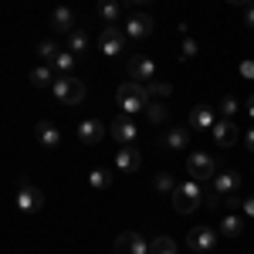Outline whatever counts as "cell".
Listing matches in <instances>:
<instances>
[{
  "label": "cell",
  "instance_id": "obj_1",
  "mask_svg": "<svg viewBox=\"0 0 254 254\" xmlns=\"http://www.w3.org/2000/svg\"><path fill=\"white\" fill-rule=\"evenodd\" d=\"M119 109L126 112V116H136V112H142L146 105H149V95H146V85H139V81H122L119 85Z\"/></svg>",
  "mask_w": 254,
  "mask_h": 254
},
{
  "label": "cell",
  "instance_id": "obj_2",
  "mask_svg": "<svg viewBox=\"0 0 254 254\" xmlns=\"http://www.w3.org/2000/svg\"><path fill=\"white\" fill-rule=\"evenodd\" d=\"M51 92H55V98L64 102V105H81V102H85V81L75 78V75H61V78H55Z\"/></svg>",
  "mask_w": 254,
  "mask_h": 254
},
{
  "label": "cell",
  "instance_id": "obj_3",
  "mask_svg": "<svg viewBox=\"0 0 254 254\" xmlns=\"http://www.w3.org/2000/svg\"><path fill=\"white\" fill-rule=\"evenodd\" d=\"M200 203H203V190H200V183L190 180V183H180L173 190V207L180 214H193L200 210Z\"/></svg>",
  "mask_w": 254,
  "mask_h": 254
},
{
  "label": "cell",
  "instance_id": "obj_4",
  "mask_svg": "<svg viewBox=\"0 0 254 254\" xmlns=\"http://www.w3.org/2000/svg\"><path fill=\"white\" fill-rule=\"evenodd\" d=\"M14 203H17L20 214H38L41 207H44V193H41L38 187L31 183V180H20L17 183V196H14Z\"/></svg>",
  "mask_w": 254,
  "mask_h": 254
},
{
  "label": "cell",
  "instance_id": "obj_5",
  "mask_svg": "<svg viewBox=\"0 0 254 254\" xmlns=\"http://www.w3.org/2000/svg\"><path fill=\"white\" fill-rule=\"evenodd\" d=\"M187 173H190V180H196V183L214 180L217 176L214 156H207V153H190V156H187Z\"/></svg>",
  "mask_w": 254,
  "mask_h": 254
},
{
  "label": "cell",
  "instance_id": "obj_6",
  "mask_svg": "<svg viewBox=\"0 0 254 254\" xmlns=\"http://www.w3.org/2000/svg\"><path fill=\"white\" fill-rule=\"evenodd\" d=\"M126 38H129V34H126V31H119L116 24H105V27H102V34H98V51H102V55H109V58H116L119 51L126 48Z\"/></svg>",
  "mask_w": 254,
  "mask_h": 254
},
{
  "label": "cell",
  "instance_id": "obj_7",
  "mask_svg": "<svg viewBox=\"0 0 254 254\" xmlns=\"http://www.w3.org/2000/svg\"><path fill=\"white\" fill-rule=\"evenodd\" d=\"M126 34H129L132 41H146L149 34H153V17L142 14V10L129 14V17H126Z\"/></svg>",
  "mask_w": 254,
  "mask_h": 254
},
{
  "label": "cell",
  "instance_id": "obj_8",
  "mask_svg": "<svg viewBox=\"0 0 254 254\" xmlns=\"http://www.w3.org/2000/svg\"><path fill=\"white\" fill-rule=\"evenodd\" d=\"M116 251L119 254H149V244H146V237L136 234V231H122L116 237Z\"/></svg>",
  "mask_w": 254,
  "mask_h": 254
},
{
  "label": "cell",
  "instance_id": "obj_9",
  "mask_svg": "<svg viewBox=\"0 0 254 254\" xmlns=\"http://www.w3.org/2000/svg\"><path fill=\"white\" fill-rule=\"evenodd\" d=\"M34 139H38L41 146L48 149V153H55L61 146V132H58V126L55 122H48V119H41L38 126H34Z\"/></svg>",
  "mask_w": 254,
  "mask_h": 254
},
{
  "label": "cell",
  "instance_id": "obj_10",
  "mask_svg": "<svg viewBox=\"0 0 254 254\" xmlns=\"http://www.w3.org/2000/svg\"><path fill=\"white\" fill-rule=\"evenodd\" d=\"M129 75H132V81H153L156 78V61L146 58V55H136V58H129Z\"/></svg>",
  "mask_w": 254,
  "mask_h": 254
},
{
  "label": "cell",
  "instance_id": "obj_11",
  "mask_svg": "<svg viewBox=\"0 0 254 254\" xmlns=\"http://www.w3.org/2000/svg\"><path fill=\"white\" fill-rule=\"evenodd\" d=\"M217 231H210V227H193L190 234H187V244H190V251H214L217 248Z\"/></svg>",
  "mask_w": 254,
  "mask_h": 254
},
{
  "label": "cell",
  "instance_id": "obj_12",
  "mask_svg": "<svg viewBox=\"0 0 254 254\" xmlns=\"http://www.w3.org/2000/svg\"><path fill=\"white\" fill-rule=\"evenodd\" d=\"M139 166H142V153H139L132 142L122 146V149L116 153V170H119V173H136Z\"/></svg>",
  "mask_w": 254,
  "mask_h": 254
},
{
  "label": "cell",
  "instance_id": "obj_13",
  "mask_svg": "<svg viewBox=\"0 0 254 254\" xmlns=\"http://www.w3.org/2000/svg\"><path fill=\"white\" fill-rule=\"evenodd\" d=\"M109 132H112V139H116V142H122V146H129V142H132V139H136V122H132V119L126 116V112H122V116H116V122H112V126H109Z\"/></svg>",
  "mask_w": 254,
  "mask_h": 254
},
{
  "label": "cell",
  "instance_id": "obj_14",
  "mask_svg": "<svg viewBox=\"0 0 254 254\" xmlns=\"http://www.w3.org/2000/svg\"><path fill=\"white\" fill-rule=\"evenodd\" d=\"M105 132H109V129H105L98 119H85V122L78 126V139L85 142V146H95V142H102V136H105Z\"/></svg>",
  "mask_w": 254,
  "mask_h": 254
},
{
  "label": "cell",
  "instance_id": "obj_15",
  "mask_svg": "<svg viewBox=\"0 0 254 254\" xmlns=\"http://www.w3.org/2000/svg\"><path fill=\"white\" fill-rule=\"evenodd\" d=\"M237 187H241V173H237V170H224V173L214 176V190H217L220 196L237 193Z\"/></svg>",
  "mask_w": 254,
  "mask_h": 254
},
{
  "label": "cell",
  "instance_id": "obj_16",
  "mask_svg": "<svg viewBox=\"0 0 254 254\" xmlns=\"http://www.w3.org/2000/svg\"><path fill=\"white\" fill-rule=\"evenodd\" d=\"M214 142L217 146H234L237 142V126L231 122V119H224V122H214Z\"/></svg>",
  "mask_w": 254,
  "mask_h": 254
},
{
  "label": "cell",
  "instance_id": "obj_17",
  "mask_svg": "<svg viewBox=\"0 0 254 254\" xmlns=\"http://www.w3.org/2000/svg\"><path fill=\"white\" fill-rule=\"evenodd\" d=\"M51 27H55L58 34H71V31H75V14H71V7H55Z\"/></svg>",
  "mask_w": 254,
  "mask_h": 254
},
{
  "label": "cell",
  "instance_id": "obj_18",
  "mask_svg": "<svg viewBox=\"0 0 254 254\" xmlns=\"http://www.w3.org/2000/svg\"><path fill=\"white\" fill-rule=\"evenodd\" d=\"M190 129H214V112L207 105H196L190 112Z\"/></svg>",
  "mask_w": 254,
  "mask_h": 254
},
{
  "label": "cell",
  "instance_id": "obj_19",
  "mask_svg": "<svg viewBox=\"0 0 254 254\" xmlns=\"http://www.w3.org/2000/svg\"><path fill=\"white\" fill-rule=\"evenodd\" d=\"M220 234H224V237H241V234H244V217L224 214V220H220Z\"/></svg>",
  "mask_w": 254,
  "mask_h": 254
},
{
  "label": "cell",
  "instance_id": "obj_20",
  "mask_svg": "<svg viewBox=\"0 0 254 254\" xmlns=\"http://www.w3.org/2000/svg\"><path fill=\"white\" fill-rule=\"evenodd\" d=\"M98 17L105 20V24L122 20V7H119V0H98Z\"/></svg>",
  "mask_w": 254,
  "mask_h": 254
},
{
  "label": "cell",
  "instance_id": "obj_21",
  "mask_svg": "<svg viewBox=\"0 0 254 254\" xmlns=\"http://www.w3.org/2000/svg\"><path fill=\"white\" fill-rule=\"evenodd\" d=\"M51 64L58 68L61 75H71V71H75V64H78V55H71V51L64 48V51H58V55H55V61H51Z\"/></svg>",
  "mask_w": 254,
  "mask_h": 254
},
{
  "label": "cell",
  "instance_id": "obj_22",
  "mask_svg": "<svg viewBox=\"0 0 254 254\" xmlns=\"http://www.w3.org/2000/svg\"><path fill=\"white\" fill-rule=\"evenodd\" d=\"M88 48H92V38H88L85 31H71V34H68V51H71V55H85Z\"/></svg>",
  "mask_w": 254,
  "mask_h": 254
},
{
  "label": "cell",
  "instance_id": "obj_23",
  "mask_svg": "<svg viewBox=\"0 0 254 254\" xmlns=\"http://www.w3.org/2000/svg\"><path fill=\"white\" fill-rule=\"evenodd\" d=\"M31 85H34V88H48V85H55V71H51L48 64H38V68L31 71Z\"/></svg>",
  "mask_w": 254,
  "mask_h": 254
},
{
  "label": "cell",
  "instance_id": "obj_24",
  "mask_svg": "<svg viewBox=\"0 0 254 254\" xmlns=\"http://www.w3.org/2000/svg\"><path fill=\"white\" fill-rule=\"evenodd\" d=\"M187 142H190V129H170V132H166V146H170V149H176V153H180V149H187Z\"/></svg>",
  "mask_w": 254,
  "mask_h": 254
},
{
  "label": "cell",
  "instance_id": "obj_25",
  "mask_svg": "<svg viewBox=\"0 0 254 254\" xmlns=\"http://www.w3.org/2000/svg\"><path fill=\"white\" fill-rule=\"evenodd\" d=\"M146 95H149V102H159V98H170V95H173V88H170L166 81L153 78V81H146Z\"/></svg>",
  "mask_w": 254,
  "mask_h": 254
},
{
  "label": "cell",
  "instance_id": "obj_26",
  "mask_svg": "<svg viewBox=\"0 0 254 254\" xmlns=\"http://www.w3.org/2000/svg\"><path fill=\"white\" fill-rule=\"evenodd\" d=\"M149 254H176V241L166 234L153 237V244H149Z\"/></svg>",
  "mask_w": 254,
  "mask_h": 254
},
{
  "label": "cell",
  "instance_id": "obj_27",
  "mask_svg": "<svg viewBox=\"0 0 254 254\" xmlns=\"http://www.w3.org/2000/svg\"><path fill=\"white\" fill-rule=\"evenodd\" d=\"M88 183H92L95 190H105V187H112V170H92V173H88Z\"/></svg>",
  "mask_w": 254,
  "mask_h": 254
},
{
  "label": "cell",
  "instance_id": "obj_28",
  "mask_svg": "<svg viewBox=\"0 0 254 254\" xmlns=\"http://www.w3.org/2000/svg\"><path fill=\"white\" fill-rule=\"evenodd\" d=\"M146 109H149V122H166V105H163V102H149V105H146Z\"/></svg>",
  "mask_w": 254,
  "mask_h": 254
},
{
  "label": "cell",
  "instance_id": "obj_29",
  "mask_svg": "<svg viewBox=\"0 0 254 254\" xmlns=\"http://www.w3.org/2000/svg\"><path fill=\"white\" fill-rule=\"evenodd\" d=\"M58 51H61V48L55 44V41H41V44H38V55L44 61H55V55H58Z\"/></svg>",
  "mask_w": 254,
  "mask_h": 254
},
{
  "label": "cell",
  "instance_id": "obj_30",
  "mask_svg": "<svg viewBox=\"0 0 254 254\" xmlns=\"http://www.w3.org/2000/svg\"><path fill=\"white\" fill-rule=\"evenodd\" d=\"M156 190H159V193H173V190H176V187H173V176H170V173H159L156 176Z\"/></svg>",
  "mask_w": 254,
  "mask_h": 254
},
{
  "label": "cell",
  "instance_id": "obj_31",
  "mask_svg": "<svg viewBox=\"0 0 254 254\" xmlns=\"http://www.w3.org/2000/svg\"><path fill=\"white\" fill-rule=\"evenodd\" d=\"M220 112H224V119H231V116L237 112V98H234V95L220 98Z\"/></svg>",
  "mask_w": 254,
  "mask_h": 254
},
{
  "label": "cell",
  "instance_id": "obj_32",
  "mask_svg": "<svg viewBox=\"0 0 254 254\" xmlns=\"http://www.w3.org/2000/svg\"><path fill=\"white\" fill-rule=\"evenodd\" d=\"M193 55H196V41L187 38V41H183V58H193Z\"/></svg>",
  "mask_w": 254,
  "mask_h": 254
},
{
  "label": "cell",
  "instance_id": "obj_33",
  "mask_svg": "<svg viewBox=\"0 0 254 254\" xmlns=\"http://www.w3.org/2000/svg\"><path fill=\"white\" fill-rule=\"evenodd\" d=\"M241 210H244V217H251V220H254V196H248V200L241 203Z\"/></svg>",
  "mask_w": 254,
  "mask_h": 254
},
{
  "label": "cell",
  "instance_id": "obj_34",
  "mask_svg": "<svg viewBox=\"0 0 254 254\" xmlns=\"http://www.w3.org/2000/svg\"><path fill=\"white\" fill-rule=\"evenodd\" d=\"M241 75L244 78H254V61H241Z\"/></svg>",
  "mask_w": 254,
  "mask_h": 254
},
{
  "label": "cell",
  "instance_id": "obj_35",
  "mask_svg": "<svg viewBox=\"0 0 254 254\" xmlns=\"http://www.w3.org/2000/svg\"><path fill=\"white\" fill-rule=\"evenodd\" d=\"M241 203H244V200H237L234 193H227V210H237V207H241Z\"/></svg>",
  "mask_w": 254,
  "mask_h": 254
},
{
  "label": "cell",
  "instance_id": "obj_36",
  "mask_svg": "<svg viewBox=\"0 0 254 254\" xmlns=\"http://www.w3.org/2000/svg\"><path fill=\"white\" fill-rule=\"evenodd\" d=\"M244 142H248V149H251V153H254V126H251V129H248V132H244Z\"/></svg>",
  "mask_w": 254,
  "mask_h": 254
},
{
  "label": "cell",
  "instance_id": "obj_37",
  "mask_svg": "<svg viewBox=\"0 0 254 254\" xmlns=\"http://www.w3.org/2000/svg\"><path fill=\"white\" fill-rule=\"evenodd\" d=\"M244 24H248V27H254V3L248 7V14H244Z\"/></svg>",
  "mask_w": 254,
  "mask_h": 254
},
{
  "label": "cell",
  "instance_id": "obj_38",
  "mask_svg": "<svg viewBox=\"0 0 254 254\" xmlns=\"http://www.w3.org/2000/svg\"><path fill=\"white\" fill-rule=\"evenodd\" d=\"M227 3H237V7H251L254 0H227Z\"/></svg>",
  "mask_w": 254,
  "mask_h": 254
},
{
  "label": "cell",
  "instance_id": "obj_39",
  "mask_svg": "<svg viewBox=\"0 0 254 254\" xmlns=\"http://www.w3.org/2000/svg\"><path fill=\"white\" fill-rule=\"evenodd\" d=\"M248 112H251V119H254V95L248 98Z\"/></svg>",
  "mask_w": 254,
  "mask_h": 254
},
{
  "label": "cell",
  "instance_id": "obj_40",
  "mask_svg": "<svg viewBox=\"0 0 254 254\" xmlns=\"http://www.w3.org/2000/svg\"><path fill=\"white\" fill-rule=\"evenodd\" d=\"M129 3H149V0H129Z\"/></svg>",
  "mask_w": 254,
  "mask_h": 254
}]
</instances>
